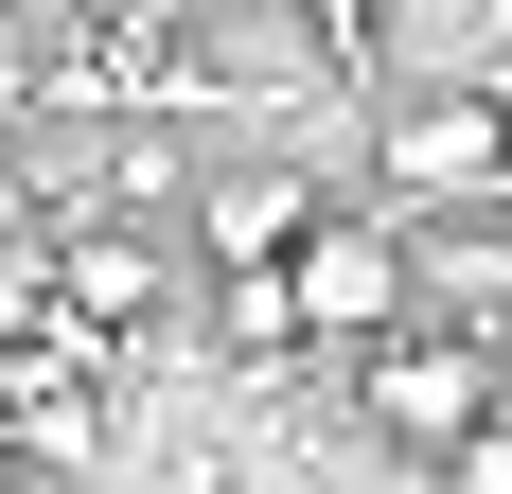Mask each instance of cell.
<instances>
[{
  "label": "cell",
  "instance_id": "1",
  "mask_svg": "<svg viewBox=\"0 0 512 494\" xmlns=\"http://www.w3.org/2000/svg\"><path fill=\"white\" fill-rule=\"evenodd\" d=\"M495 406H512V389H495V336H460V318H407V336L354 353V424H371L389 459H424V477H442Z\"/></svg>",
  "mask_w": 512,
  "mask_h": 494
},
{
  "label": "cell",
  "instance_id": "2",
  "mask_svg": "<svg viewBox=\"0 0 512 494\" xmlns=\"http://www.w3.org/2000/svg\"><path fill=\"white\" fill-rule=\"evenodd\" d=\"M442 195H512L495 71H442V89H389V106H371V212H442Z\"/></svg>",
  "mask_w": 512,
  "mask_h": 494
},
{
  "label": "cell",
  "instance_id": "3",
  "mask_svg": "<svg viewBox=\"0 0 512 494\" xmlns=\"http://www.w3.org/2000/svg\"><path fill=\"white\" fill-rule=\"evenodd\" d=\"M301 318H318V353L407 336V318H424V230H407V212H318V247H301Z\"/></svg>",
  "mask_w": 512,
  "mask_h": 494
},
{
  "label": "cell",
  "instance_id": "4",
  "mask_svg": "<svg viewBox=\"0 0 512 494\" xmlns=\"http://www.w3.org/2000/svg\"><path fill=\"white\" fill-rule=\"evenodd\" d=\"M53 318H71V336H159V318H177V247L142 230V212H89V230L53 247Z\"/></svg>",
  "mask_w": 512,
  "mask_h": 494
},
{
  "label": "cell",
  "instance_id": "5",
  "mask_svg": "<svg viewBox=\"0 0 512 494\" xmlns=\"http://www.w3.org/2000/svg\"><path fill=\"white\" fill-rule=\"evenodd\" d=\"M195 247L212 265H301L318 247V142L301 159H230V177L195 195Z\"/></svg>",
  "mask_w": 512,
  "mask_h": 494
},
{
  "label": "cell",
  "instance_id": "6",
  "mask_svg": "<svg viewBox=\"0 0 512 494\" xmlns=\"http://www.w3.org/2000/svg\"><path fill=\"white\" fill-rule=\"evenodd\" d=\"M212 336H230V353H318L301 265H212Z\"/></svg>",
  "mask_w": 512,
  "mask_h": 494
},
{
  "label": "cell",
  "instance_id": "7",
  "mask_svg": "<svg viewBox=\"0 0 512 494\" xmlns=\"http://www.w3.org/2000/svg\"><path fill=\"white\" fill-rule=\"evenodd\" d=\"M442 494H512V406H495V424H477L460 459H442Z\"/></svg>",
  "mask_w": 512,
  "mask_h": 494
},
{
  "label": "cell",
  "instance_id": "8",
  "mask_svg": "<svg viewBox=\"0 0 512 494\" xmlns=\"http://www.w3.org/2000/svg\"><path fill=\"white\" fill-rule=\"evenodd\" d=\"M301 18H318L336 53H371V36H389V0H301Z\"/></svg>",
  "mask_w": 512,
  "mask_h": 494
},
{
  "label": "cell",
  "instance_id": "9",
  "mask_svg": "<svg viewBox=\"0 0 512 494\" xmlns=\"http://www.w3.org/2000/svg\"><path fill=\"white\" fill-rule=\"evenodd\" d=\"M495 106H512V71H495Z\"/></svg>",
  "mask_w": 512,
  "mask_h": 494
}]
</instances>
